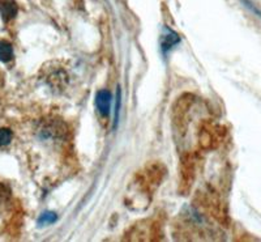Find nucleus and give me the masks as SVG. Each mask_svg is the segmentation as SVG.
Instances as JSON below:
<instances>
[{"label": "nucleus", "mask_w": 261, "mask_h": 242, "mask_svg": "<svg viewBox=\"0 0 261 242\" xmlns=\"http://www.w3.org/2000/svg\"><path fill=\"white\" fill-rule=\"evenodd\" d=\"M95 105L102 115H107L111 108V93L109 90H99L95 96Z\"/></svg>", "instance_id": "nucleus-1"}, {"label": "nucleus", "mask_w": 261, "mask_h": 242, "mask_svg": "<svg viewBox=\"0 0 261 242\" xmlns=\"http://www.w3.org/2000/svg\"><path fill=\"white\" fill-rule=\"evenodd\" d=\"M17 4L15 0H2L0 2V15L4 21H11L17 15Z\"/></svg>", "instance_id": "nucleus-2"}, {"label": "nucleus", "mask_w": 261, "mask_h": 242, "mask_svg": "<svg viewBox=\"0 0 261 242\" xmlns=\"http://www.w3.org/2000/svg\"><path fill=\"white\" fill-rule=\"evenodd\" d=\"M13 47L8 41H0V60L4 63L12 60Z\"/></svg>", "instance_id": "nucleus-3"}, {"label": "nucleus", "mask_w": 261, "mask_h": 242, "mask_svg": "<svg viewBox=\"0 0 261 242\" xmlns=\"http://www.w3.org/2000/svg\"><path fill=\"white\" fill-rule=\"evenodd\" d=\"M178 41H179L178 36H176L175 33H172V32H170V33L166 34V36H163L162 37L163 50H167V49H170L172 45L178 43Z\"/></svg>", "instance_id": "nucleus-4"}, {"label": "nucleus", "mask_w": 261, "mask_h": 242, "mask_svg": "<svg viewBox=\"0 0 261 242\" xmlns=\"http://www.w3.org/2000/svg\"><path fill=\"white\" fill-rule=\"evenodd\" d=\"M12 131L8 129H0V147L8 146L12 141Z\"/></svg>", "instance_id": "nucleus-5"}, {"label": "nucleus", "mask_w": 261, "mask_h": 242, "mask_svg": "<svg viewBox=\"0 0 261 242\" xmlns=\"http://www.w3.org/2000/svg\"><path fill=\"white\" fill-rule=\"evenodd\" d=\"M57 220V215L53 212H46L43 213V215L39 217V225H47V224H51V223H54Z\"/></svg>", "instance_id": "nucleus-6"}]
</instances>
